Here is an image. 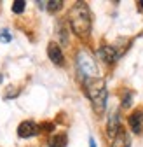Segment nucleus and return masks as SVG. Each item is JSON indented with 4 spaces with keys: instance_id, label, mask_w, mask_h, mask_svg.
<instances>
[{
    "instance_id": "obj_8",
    "label": "nucleus",
    "mask_w": 143,
    "mask_h": 147,
    "mask_svg": "<svg viewBox=\"0 0 143 147\" xmlns=\"http://www.w3.org/2000/svg\"><path fill=\"white\" fill-rule=\"evenodd\" d=\"M119 130H120V117H119V114L115 112V114H112L110 119H108V124H106V133H108V137L114 138V137L119 133Z\"/></svg>"
},
{
    "instance_id": "obj_6",
    "label": "nucleus",
    "mask_w": 143,
    "mask_h": 147,
    "mask_svg": "<svg viewBox=\"0 0 143 147\" xmlns=\"http://www.w3.org/2000/svg\"><path fill=\"white\" fill-rule=\"evenodd\" d=\"M100 58L106 63H114L119 58V51L114 46H103V47H100Z\"/></svg>"
},
{
    "instance_id": "obj_16",
    "label": "nucleus",
    "mask_w": 143,
    "mask_h": 147,
    "mask_svg": "<svg viewBox=\"0 0 143 147\" xmlns=\"http://www.w3.org/2000/svg\"><path fill=\"white\" fill-rule=\"evenodd\" d=\"M138 4H140V5H141V9H143V0H140V2H138Z\"/></svg>"
},
{
    "instance_id": "obj_14",
    "label": "nucleus",
    "mask_w": 143,
    "mask_h": 147,
    "mask_svg": "<svg viewBox=\"0 0 143 147\" xmlns=\"http://www.w3.org/2000/svg\"><path fill=\"white\" fill-rule=\"evenodd\" d=\"M131 105V93H126L122 98V107H129Z\"/></svg>"
},
{
    "instance_id": "obj_2",
    "label": "nucleus",
    "mask_w": 143,
    "mask_h": 147,
    "mask_svg": "<svg viewBox=\"0 0 143 147\" xmlns=\"http://www.w3.org/2000/svg\"><path fill=\"white\" fill-rule=\"evenodd\" d=\"M86 86V93L89 96L93 103V109L96 114H103L105 112V107H106V98H108V91H106V84L101 77L96 79H89L84 81Z\"/></svg>"
},
{
    "instance_id": "obj_9",
    "label": "nucleus",
    "mask_w": 143,
    "mask_h": 147,
    "mask_svg": "<svg viewBox=\"0 0 143 147\" xmlns=\"http://www.w3.org/2000/svg\"><path fill=\"white\" fill-rule=\"evenodd\" d=\"M131 145V140H129V135H128V131L126 130H119V133L114 137V140H112V147H129Z\"/></svg>"
},
{
    "instance_id": "obj_10",
    "label": "nucleus",
    "mask_w": 143,
    "mask_h": 147,
    "mask_svg": "<svg viewBox=\"0 0 143 147\" xmlns=\"http://www.w3.org/2000/svg\"><path fill=\"white\" fill-rule=\"evenodd\" d=\"M66 145V135H54L51 137L47 147H65Z\"/></svg>"
},
{
    "instance_id": "obj_15",
    "label": "nucleus",
    "mask_w": 143,
    "mask_h": 147,
    "mask_svg": "<svg viewBox=\"0 0 143 147\" xmlns=\"http://www.w3.org/2000/svg\"><path fill=\"white\" fill-rule=\"evenodd\" d=\"M89 147H96V142H94V138H89Z\"/></svg>"
},
{
    "instance_id": "obj_7",
    "label": "nucleus",
    "mask_w": 143,
    "mask_h": 147,
    "mask_svg": "<svg viewBox=\"0 0 143 147\" xmlns=\"http://www.w3.org/2000/svg\"><path fill=\"white\" fill-rule=\"evenodd\" d=\"M129 126H131V130L133 133H141L143 130V112L141 110H134V112L129 116Z\"/></svg>"
},
{
    "instance_id": "obj_13",
    "label": "nucleus",
    "mask_w": 143,
    "mask_h": 147,
    "mask_svg": "<svg viewBox=\"0 0 143 147\" xmlns=\"http://www.w3.org/2000/svg\"><path fill=\"white\" fill-rule=\"evenodd\" d=\"M11 40H12L11 32L5 30V28H2V30H0V42H2V44H7V42H11Z\"/></svg>"
},
{
    "instance_id": "obj_11",
    "label": "nucleus",
    "mask_w": 143,
    "mask_h": 147,
    "mask_svg": "<svg viewBox=\"0 0 143 147\" xmlns=\"http://www.w3.org/2000/svg\"><path fill=\"white\" fill-rule=\"evenodd\" d=\"M45 5H47L49 12H56V11H59L63 7V2L61 0H51V2H45Z\"/></svg>"
},
{
    "instance_id": "obj_4",
    "label": "nucleus",
    "mask_w": 143,
    "mask_h": 147,
    "mask_svg": "<svg viewBox=\"0 0 143 147\" xmlns=\"http://www.w3.org/2000/svg\"><path fill=\"white\" fill-rule=\"evenodd\" d=\"M39 131H40V126L35 124L33 121H23L17 126V135L21 138H31L35 135H39Z\"/></svg>"
},
{
    "instance_id": "obj_3",
    "label": "nucleus",
    "mask_w": 143,
    "mask_h": 147,
    "mask_svg": "<svg viewBox=\"0 0 143 147\" xmlns=\"http://www.w3.org/2000/svg\"><path fill=\"white\" fill-rule=\"evenodd\" d=\"M77 70L80 74L82 81H89V79H96L98 76V65L93 60V56L86 51H80L77 54Z\"/></svg>"
},
{
    "instance_id": "obj_12",
    "label": "nucleus",
    "mask_w": 143,
    "mask_h": 147,
    "mask_svg": "<svg viewBox=\"0 0 143 147\" xmlns=\"http://www.w3.org/2000/svg\"><path fill=\"white\" fill-rule=\"evenodd\" d=\"M25 5H26L25 0H16V2L12 4V12L14 14H21L25 11Z\"/></svg>"
},
{
    "instance_id": "obj_1",
    "label": "nucleus",
    "mask_w": 143,
    "mask_h": 147,
    "mask_svg": "<svg viewBox=\"0 0 143 147\" xmlns=\"http://www.w3.org/2000/svg\"><path fill=\"white\" fill-rule=\"evenodd\" d=\"M68 20H70V26L74 30V33H77L79 37H87L91 33L93 20H91V11H89L86 2H75L70 11Z\"/></svg>"
},
{
    "instance_id": "obj_5",
    "label": "nucleus",
    "mask_w": 143,
    "mask_h": 147,
    "mask_svg": "<svg viewBox=\"0 0 143 147\" xmlns=\"http://www.w3.org/2000/svg\"><path fill=\"white\" fill-rule=\"evenodd\" d=\"M47 56H49V60H51L52 63H56V65H63V63H65L63 51H61V47H59L58 44H54V42H51V44L47 46Z\"/></svg>"
}]
</instances>
